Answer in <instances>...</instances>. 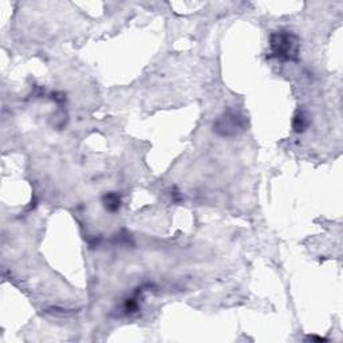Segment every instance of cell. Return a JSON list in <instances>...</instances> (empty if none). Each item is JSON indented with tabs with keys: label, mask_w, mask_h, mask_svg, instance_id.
<instances>
[{
	"label": "cell",
	"mask_w": 343,
	"mask_h": 343,
	"mask_svg": "<svg viewBox=\"0 0 343 343\" xmlns=\"http://www.w3.org/2000/svg\"><path fill=\"white\" fill-rule=\"evenodd\" d=\"M269 47H271V53L276 59L291 62V60H298L301 40L295 32L280 29L269 35Z\"/></svg>",
	"instance_id": "cell-1"
},
{
	"label": "cell",
	"mask_w": 343,
	"mask_h": 343,
	"mask_svg": "<svg viewBox=\"0 0 343 343\" xmlns=\"http://www.w3.org/2000/svg\"><path fill=\"white\" fill-rule=\"evenodd\" d=\"M245 128V118L235 109L225 110L213 122V130L221 137H234Z\"/></svg>",
	"instance_id": "cell-2"
},
{
	"label": "cell",
	"mask_w": 343,
	"mask_h": 343,
	"mask_svg": "<svg viewBox=\"0 0 343 343\" xmlns=\"http://www.w3.org/2000/svg\"><path fill=\"white\" fill-rule=\"evenodd\" d=\"M310 124H311L310 114H308L306 110H299V111L294 116L292 128H294V131H296V133H303V131L307 130Z\"/></svg>",
	"instance_id": "cell-3"
},
{
	"label": "cell",
	"mask_w": 343,
	"mask_h": 343,
	"mask_svg": "<svg viewBox=\"0 0 343 343\" xmlns=\"http://www.w3.org/2000/svg\"><path fill=\"white\" fill-rule=\"evenodd\" d=\"M102 202L106 211L114 213L120 211L122 200H121V196L118 195L117 192H109V193H106V195L102 197Z\"/></svg>",
	"instance_id": "cell-4"
},
{
	"label": "cell",
	"mask_w": 343,
	"mask_h": 343,
	"mask_svg": "<svg viewBox=\"0 0 343 343\" xmlns=\"http://www.w3.org/2000/svg\"><path fill=\"white\" fill-rule=\"evenodd\" d=\"M138 307H140V304H138V296L135 294V296L126 299L124 304V311L126 315L135 314L138 311Z\"/></svg>",
	"instance_id": "cell-5"
}]
</instances>
